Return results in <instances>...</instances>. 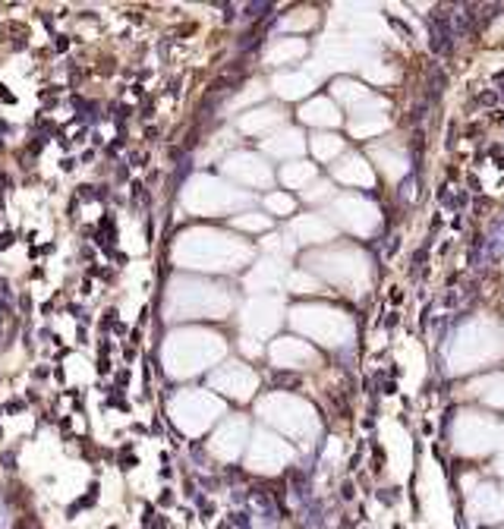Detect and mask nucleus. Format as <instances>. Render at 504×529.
Returning <instances> with one entry per match:
<instances>
[{
  "label": "nucleus",
  "instance_id": "1",
  "mask_svg": "<svg viewBox=\"0 0 504 529\" xmlns=\"http://www.w3.org/2000/svg\"><path fill=\"white\" fill-rule=\"evenodd\" d=\"M76 199H79V202H95L98 199V186H89V183L76 186Z\"/></svg>",
  "mask_w": 504,
  "mask_h": 529
},
{
  "label": "nucleus",
  "instance_id": "2",
  "mask_svg": "<svg viewBox=\"0 0 504 529\" xmlns=\"http://www.w3.org/2000/svg\"><path fill=\"white\" fill-rule=\"evenodd\" d=\"M45 145H47V135H35V139H32V145H29V151L32 155H41V151H45Z\"/></svg>",
  "mask_w": 504,
  "mask_h": 529
},
{
  "label": "nucleus",
  "instance_id": "3",
  "mask_svg": "<svg viewBox=\"0 0 504 529\" xmlns=\"http://www.w3.org/2000/svg\"><path fill=\"white\" fill-rule=\"evenodd\" d=\"M13 243H16V236L10 233V230H6V233H0V249H10Z\"/></svg>",
  "mask_w": 504,
  "mask_h": 529
},
{
  "label": "nucleus",
  "instance_id": "4",
  "mask_svg": "<svg viewBox=\"0 0 504 529\" xmlns=\"http://www.w3.org/2000/svg\"><path fill=\"white\" fill-rule=\"evenodd\" d=\"M76 164H79L76 158H60V170H63V174H70V170H76Z\"/></svg>",
  "mask_w": 504,
  "mask_h": 529
},
{
  "label": "nucleus",
  "instance_id": "5",
  "mask_svg": "<svg viewBox=\"0 0 504 529\" xmlns=\"http://www.w3.org/2000/svg\"><path fill=\"white\" fill-rule=\"evenodd\" d=\"M0 101H6V104H16V95L10 88H6V85H0Z\"/></svg>",
  "mask_w": 504,
  "mask_h": 529
},
{
  "label": "nucleus",
  "instance_id": "6",
  "mask_svg": "<svg viewBox=\"0 0 504 529\" xmlns=\"http://www.w3.org/2000/svg\"><path fill=\"white\" fill-rule=\"evenodd\" d=\"M19 409H25L22 400H10V403H6V413H19Z\"/></svg>",
  "mask_w": 504,
  "mask_h": 529
},
{
  "label": "nucleus",
  "instance_id": "7",
  "mask_svg": "<svg viewBox=\"0 0 504 529\" xmlns=\"http://www.w3.org/2000/svg\"><path fill=\"white\" fill-rule=\"evenodd\" d=\"M114 176H117V180H120V183H123V180H126V176H130V170H126V164H117V174H114Z\"/></svg>",
  "mask_w": 504,
  "mask_h": 529
},
{
  "label": "nucleus",
  "instance_id": "8",
  "mask_svg": "<svg viewBox=\"0 0 504 529\" xmlns=\"http://www.w3.org/2000/svg\"><path fill=\"white\" fill-rule=\"evenodd\" d=\"M66 47H70V38H66V35H57V50H66Z\"/></svg>",
  "mask_w": 504,
  "mask_h": 529
},
{
  "label": "nucleus",
  "instance_id": "9",
  "mask_svg": "<svg viewBox=\"0 0 504 529\" xmlns=\"http://www.w3.org/2000/svg\"><path fill=\"white\" fill-rule=\"evenodd\" d=\"M76 340H79V344H89V334H85V325H79V331H76Z\"/></svg>",
  "mask_w": 504,
  "mask_h": 529
},
{
  "label": "nucleus",
  "instance_id": "10",
  "mask_svg": "<svg viewBox=\"0 0 504 529\" xmlns=\"http://www.w3.org/2000/svg\"><path fill=\"white\" fill-rule=\"evenodd\" d=\"M98 372H101V375H107V372H110V362H107V356H101V362H98Z\"/></svg>",
  "mask_w": 504,
  "mask_h": 529
},
{
  "label": "nucleus",
  "instance_id": "11",
  "mask_svg": "<svg viewBox=\"0 0 504 529\" xmlns=\"http://www.w3.org/2000/svg\"><path fill=\"white\" fill-rule=\"evenodd\" d=\"M126 381H130V372H126V369H123V372H117V385H120V388H123V385H126Z\"/></svg>",
  "mask_w": 504,
  "mask_h": 529
}]
</instances>
